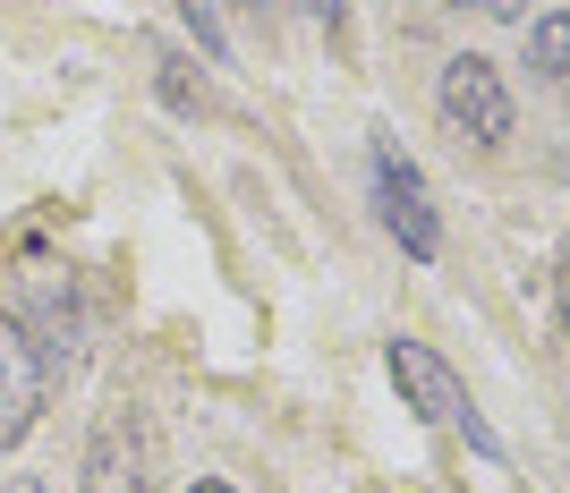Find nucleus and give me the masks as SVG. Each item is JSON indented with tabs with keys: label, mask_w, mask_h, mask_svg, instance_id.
I'll return each instance as SVG.
<instances>
[{
	"label": "nucleus",
	"mask_w": 570,
	"mask_h": 493,
	"mask_svg": "<svg viewBox=\"0 0 570 493\" xmlns=\"http://www.w3.org/2000/svg\"><path fill=\"white\" fill-rule=\"evenodd\" d=\"M77 493H145V417L137 408H111V417L95 425Z\"/></svg>",
	"instance_id": "39448f33"
},
{
	"label": "nucleus",
	"mask_w": 570,
	"mask_h": 493,
	"mask_svg": "<svg viewBox=\"0 0 570 493\" xmlns=\"http://www.w3.org/2000/svg\"><path fill=\"white\" fill-rule=\"evenodd\" d=\"M562 332H570V256H562Z\"/></svg>",
	"instance_id": "9d476101"
},
{
	"label": "nucleus",
	"mask_w": 570,
	"mask_h": 493,
	"mask_svg": "<svg viewBox=\"0 0 570 493\" xmlns=\"http://www.w3.org/2000/svg\"><path fill=\"white\" fill-rule=\"evenodd\" d=\"M434 102H443V119H452L469 145H485V154L511 137V86H502V69H494V60H476V51L443 60V86H434Z\"/></svg>",
	"instance_id": "20e7f679"
},
{
	"label": "nucleus",
	"mask_w": 570,
	"mask_h": 493,
	"mask_svg": "<svg viewBox=\"0 0 570 493\" xmlns=\"http://www.w3.org/2000/svg\"><path fill=\"white\" fill-rule=\"evenodd\" d=\"M307 18L315 26H341V0H307Z\"/></svg>",
	"instance_id": "1a4fd4ad"
},
{
	"label": "nucleus",
	"mask_w": 570,
	"mask_h": 493,
	"mask_svg": "<svg viewBox=\"0 0 570 493\" xmlns=\"http://www.w3.org/2000/svg\"><path fill=\"white\" fill-rule=\"evenodd\" d=\"M179 9H188V26L205 34V51L222 60V51H230V0H179Z\"/></svg>",
	"instance_id": "0eeeda50"
},
{
	"label": "nucleus",
	"mask_w": 570,
	"mask_h": 493,
	"mask_svg": "<svg viewBox=\"0 0 570 493\" xmlns=\"http://www.w3.org/2000/svg\"><path fill=\"white\" fill-rule=\"evenodd\" d=\"M528 69L546 77L553 95H570V9H546V18H528Z\"/></svg>",
	"instance_id": "423d86ee"
},
{
	"label": "nucleus",
	"mask_w": 570,
	"mask_h": 493,
	"mask_svg": "<svg viewBox=\"0 0 570 493\" xmlns=\"http://www.w3.org/2000/svg\"><path fill=\"white\" fill-rule=\"evenodd\" d=\"M375 213H383V230L401 238L409 264L443 256V213H434V196H426V170L409 162L392 137H375Z\"/></svg>",
	"instance_id": "f03ea898"
},
{
	"label": "nucleus",
	"mask_w": 570,
	"mask_h": 493,
	"mask_svg": "<svg viewBox=\"0 0 570 493\" xmlns=\"http://www.w3.org/2000/svg\"><path fill=\"white\" fill-rule=\"evenodd\" d=\"M196 493H238V485H222V476H205V485H196Z\"/></svg>",
	"instance_id": "f8f14e48"
},
{
	"label": "nucleus",
	"mask_w": 570,
	"mask_h": 493,
	"mask_svg": "<svg viewBox=\"0 0 570 493\" xmlns=\"http://www.w3.org/2000/svg\"><path fill=\"white\" fill-rule=\"evenodd\" d=\"M43 400H51V349L35 341L26 315L0 306V451L43 425Z\"/></svg>",
	"instance_id": "7ed1b4c3"
},
{
	"label": "nucleus",
	"mask_w": 570,
	"mask_h": 493,
	"mask_svg": "<svg viewBox=\"0 0 570 493\" xmlns=\"http://www.w3.org/2000/svg\"><path fill=\"white\" fill-rule=\"evenodd\" d=\"M9 493H51V485H43V476H18V485H9Z\"/></svg>",
	"instance_id": "9b49d317"
},
{
	"label": "nucleus",
	"mask_w": 570,
	"mask_h": 493,
	"mask_svg": "<svg viewBox=\"0 0 570 493\" xmlns=\"http://www.w3.org/2000/svg\"><path fill=\"white\" fill-rule=\"evenodd\" d=\"M383 366H392V383H401V400L417 408V417L434 425V434H452V443H469L476 460H494L502 469V434L485 425V408L469 400V383L443 366V357L426 349V341H383Z\"/></svg>",
	"instance_id": "f257e3e1"
},
{
	"label": "nucleus",
	"mask_w": 570,
	"mask_h": 493,
	"mask_svg": "<svg viewBox=\"0 0 570 493\" xmlns=\"http://www.w3.org/2000/svg\"><path fill=\"white\" fill-rule=\"evenodd\" d=\"M460 9H476V18H502V26L528 18V0H460Z\"/></svg>",
	"instance_id": "6e6552de"
}]
</instances>
